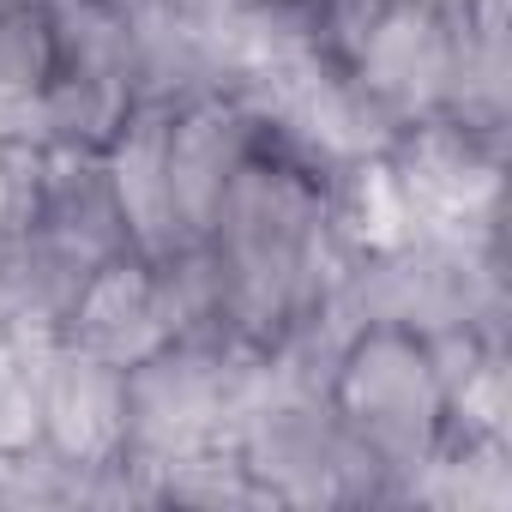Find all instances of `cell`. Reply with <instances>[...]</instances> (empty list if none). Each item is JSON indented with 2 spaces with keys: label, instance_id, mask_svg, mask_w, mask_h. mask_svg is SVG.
Wrapping results in <instances>:
<instances>
[{
  "label": "cell",
  "instance_id": "3",
  "mask_svg": "<svg viewBox=\"0 0 512 512\" xmlns=\"http://www.w3.org/2000/svg\"><path fill=\"white\" fill-rule=\"evenodd\" d=\"M61 85V49L31 0H0V103H25Z\"/></svg>",
  "mask_w": 512,
  "mask_h": 512
},
{
  "label": "cell",
  "instance_id": "4",
  "mask_svg": "<svg viewBox=\"0 0 512 512\" xmlns=\"http://www.w3.org/2000/svg\"><path fill=\"white\" fill-rule=\"evenodd\" d=\"M392 7H416V0H392Z\"/></svg>",
  "mask_w": 512,
  "mask_h": 512
},
{
  "label": "cell",
  "instance_id": "2",
  "mask_svg": "<svg viewBox=\"0 0 512 512\" xmlns=\"http://www.w3.org/2000/svg\"><path fill=\"white\" fill-rule=\"evenodd\" d=\"M79 326L97 362H139L157 350V290L139 278V266H109L85 302H79Z\"/></svg>",
  "mask_w": 512,
  "mask_h": 512
},
{
  "label": "cell",
  "instance_id": "1",
  "mask_svg": "<svg viewBox=\"0 0 512 512\" xmlns=\"http://www.w3.org/2000/svg\"><path fill=\"white\" fill-rule=\"evenodd\" d=\"M452 410V386L440 356L398 326L362 332L338 362V416L356 428V440L380 458L428 452Z\"/></svg>",
  "mask_w": 512,
  "mask_h": 512
}]
</instances>
